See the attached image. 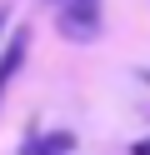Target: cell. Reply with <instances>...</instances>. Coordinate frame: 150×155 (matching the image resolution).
<instances>
[{
	"instance_id": "cell-1",
	"label": "cell",
	"mask_w": 150,
	"mask_h": 155,
	"mask_svg": "<svg viewBox=\"0 0 150 155\" xmlns=\"http://www.w3.org/2000/svg\"><path fill=\"white\" fill-rule=\"evenodd\" d=\"M55 30H60V40H75V45L100 40V30H105L100 0H60V10H55Z\"/></svg>"
},
{
	"instance_id": "cell-2",
	"label": "cell",
	"mask_w": 150,
	"mask_h": 155,
	"mask_svg": "<svg viewBox=\"0 0 150 155\" xmlns=\"http://www.w3.org/2000/svg\"><path fill=\"white\" fill-rule=\"evenodd\" d=\"M25 55H30V25L15 30V35L5 40V50H0V95H5V85L15 80V70L25 65Z\"/></svg>"
},
{
	"instance_id": "cell-3",
	"label": "cell",
	"mask_w": 150,
	"mask_h": 155,
	"mask_svg": "<svg viewBox=\"0 0 150 155\" xmlns=\"http://www.w3.org/2000/svg\"><path fill=\"white\" fill-rule=\"evenodd\" d=\"M130 155H150V140H135V145H130Z\"/></svg>"
},
{
	"instance_id": "cell-4",
	"label": "cell",
	"mask_w": 150,
	"mask_h": 155,
	"mask_svg": "<svg viewBox=\"0 0 150 155\" xmlns=\"http://www.w3.org/2000/svg\"><path fill=\"white\" fill-rule=\"evenodd\" d=\"M0 25H5V10H0Z\"/></svg>"
}]
</instances>
